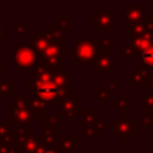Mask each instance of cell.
<instances>
[{"mask_svg":"<svg viewBox=\"0 0 153 153\" xmlns=\"http://www.w3.org/2000/svg\"><path fill=\"white\" fill-rule=\"evenodd\" d=\"M69 79V71H60L38 60L31 69V75L26 78L27 94L38 97L53 105L59 104L63 97L72 92Z\"/></svg>","mask_w":153,"mask_h":153,"instance_id":"1","label":"cell"},{"mask_svg":"<svg viewBox=\"0 0 153 153\" xmlns=\"http://www.w3.org/2000/svg\"><path fill=\"white\" fill-rule=\"evenodd\" d=\"M10 111L14 126L25 127L38 117L30 105V98L26 92L16 93L12 98H10Z\"/></svg>","mask_w":153,"mask_h":153,"instance_id":"2","label":"cell"},{"mask_svg":"<svg viewBox=\"0 0 153 153\" xmlns=\"http://www.w3.org/2000/svg\"><path fill=\"white\" fill-rule=\"evenodd\" d=\"M74 42L75 48L69 49V59L74 61L76 66L84 63H92L100 49L99 39L96 37H76Z\"/></svg>","mask_w":153,"mask_h":153,"instance_id":"3","label":"cell"},{"mask_svg":"<svg viewBox=\"0 0 153 153\" xmlns=\"http://www.w3.org/2000/svg\"><path fill=\"white\" fill-rule=\"evenodd\" d=\"M10 59L16 62V71L32 69L38 61L33 48L27 43H16V51L10 55Z\"/></svg>","mask_w":153,"mask_h":153,"instance_id":"4","label":"cell"},{"mask_svg":"<svg viewBox=\"0 0 153 153\" xmlns=\"http://www.w3.org/2000/svg\"><path fill=\"white\" fill-rule=\"evenodd\" d=\"M114 135L122 142L129 141L135 135L136 122L124 110H118V118L112 121Z\"/></svg>","mask_w":153,"mask_h":153,"instance_id":"5","label":"cell"},{"mask_svg":"<svg viewBox=\"0 0 153 153\" xmlns=\"http://www.w3.org/2000/svg\"><path fill=\"white\" fill-rule=\"evenodd\" d=\"M91 25L97 29L102 35H109L114 32V24L118 22V17L112 11H92Z\"/></svg>","mask_w":153,"mask_h":153,"instance_id":"6","label":"cell"},{"mask_svg":"<svg viewBox=\"0 0 153 153\" xmlns=\"http://www.w3.org/2000/svg\"><path fill=\"white\" fill-rule=\"evenodd\" d=\"M118 65H120V61L116 60L114 57V55H111L108 50L100 48L97 57L91 63V68L99 76H106L108 73L114 71V68Z\"/></svg>","mask_w":153,"mask_h":153,"instance_id":"7","label":"cell"},{"mask_svg":"<svg viewBox=\"0 0 153 153\" xmlns=\"http://www.w3.org/2000/svg\"><path fill=\"white\" fill-rule=\"evenodd\" d=\"M63 48H65V42L61 43H50V45L41 54L37 56L38 60L44 61L51 67L59 68L60 66L65 65V56H63Z\"/></svg>","mask_w":153,"mask_h":153,"instance_id":"8","label":"cell"},{"mask_svg":"<svg viewBox=\"0 0 153 153\" xmlns=\"http://www.w3.org/2000/svg\"><path fill=\"white\" fill-rule=\"evenodd\" d=\"M59 105V114L63 115L68 120H75L76 115H80L81 112V99L74 93L71 92L68 96L63 97Z\"/></svg>","mask_w":153,"mask_h":153,"instance_id":"9","label":"cell"},{"mask_svg":"<svg viewBox=\"0 0 153 153\" xmlns=\"http://www.w3.org/2000/svg\"><path fill=\"white\" fill-rule=\"evenodd\" d=\"M146 6L145 5H126L124 6V26L133 27L146 19Z\"/></svg>","mask_w":153,"mask_h":153,"instance_id":"10","label":"cell"},{"mask_svg":"<svg viewBox=\"0 0 153 153\" xmlns=\"http://www.w3.org/2000/svg\"><path fill=\"white\" fill-rule=\"evenodd\" d=\"M152 71L143 65H136L129 73V84L131 87H145L151 81Z\"/></svg>","mask_w":153,"mask_h":153,"instance_id":"11","label":"cell"},{"mask_svg":"<svg viewBox=\"0 0 153 153\" xmlns=\"http://www.w3.org/2000/svg\"><path fill=\"white\" fill-rule=\"evenodd\" d=\"M12 133H13V146L16 147L17 153H18L24 147L26 141L32 136V131L25 129V127L23 126H16Z\"/></svg>","mask_w":153,"mask_h":153,"instance_id":"12","label":"cell"},{"mask_svg":"<svg viewBox=\"0 0 153 153\" xmlns=\"http://www.w3.org/2000/svg\"><path fill=\"white\" fill-rule=\"evenodd\" d=\"M31 47L33 48L36 55H41L49 45H50V42L48 41V38L43 35V33H38V32H32L31 33Z\"/></svg>","mask_w":153,"mask_h":153,"instance_id":"13","label":"cell"},{"mask_svg":"<svg viewBox=\"0 0 153 153\" xmlns=\"http://www.w3.org/2000/svg\"><path fill=\"white\" fill-rule=\"evenodd\" d=\"M13 121L10 120H0V142L1 143H11L13 145V133H12V126Z\"/></svg>","mask_w":153,"mask_h":153,"instance_id":"14","label":"cell"},{"mask_svg":"<svg viewBox=\"0 0 153 153\" xmlns=\"http://www.w3.org/2000/svg\"><path fill=\"white\" fill-rule=\"evenodd\" d=\"M75 136H62L60 135L57 143H56V149L60 153H73L75 152Z\"/></svg>","mask_w":153,"mask_h":153,"instance_id":"15","label":"cell"},{"mask_svg":"<svg viewBox=\"0 0 153 153\" xmlns=\"http://www.w3.org/2000/svg\"><path fill=\"white\" fill-rule=\"evenodd\" d=\"M42 136L47 145L56 148V143L60 137L59 126H43V135Z\"/></svg>","mask_w":153,"mask_h":153,"instance_id":"16","label":"cell"},{"mask_svg":"<svg viewBox=\"0 0 153 153\" xmlns=\"http://www.w3.org/2000/svg\"><path fill=\"white\" fill-rule=\"evenodd\" d=\"M43 145H45L44 140H43V136H35L32 135L27 141L26 143L24 145V147L18 152V153H36Z\"/></svg>","mask_w":153,"mask_h":153,"instance_id":"17","label":"cell"},{"mask_svg":"<svg viewBox=\"0 0 153 153\" xmlns=\"http://www.w3.org/2000/svg\"><path fill=\"white\" fill-rule=\"evenodd\" d=\"M30 98V105L32 108V110L37 114V115H44L45 112H48V109H53L54 105L38 98V97H35V96H29Z\"/></svg>","mask_w":153,"mask_h":153,"instance_id":"18","label":"cell"},{"mask_svg":"<svg viewBox=\"0 0 153 153\" xmlns=\"http://www.w3.org/2000/svg\"><path fill=\"white\" fill-rule=\"evenodd\" d=\"M97 109H82L80 112V123L81 127L80 129H85V128H90L94 124L96 120V115H97Z\"/></svg>","mask_w":153,"mask_h":153,"instance_id":"19","label":"cell"},{"mask_svg":"<svg viewBox=\"0 0 153 153\" xmlns=\"http://www.w3.org/2000/svg\"><path fill=\"white\" fill-rule=\"evenodd\" d=\"M16 81H7L5 76H0V98H12L16 94Z\"/></svg>","mask_w":153,"mask_h":153,"instance_id":"20","label":"cell"},{"mask_svg":"<svg viewBox=\"0 0 153 153\" xmlns=\"http://www.w3.org/2000/svg\"><path fill=\"white\" fill-rule=\"evenodd\" d=\"M42 33L48 38V41L50 43H61V42H65V33L60 32L54 26H51V27L44 26L43 30H42Z\"/></svg>","mask_w":153,"mask_h":153,"instance_id":"21","label":"cell"},{"mask_svg":"<svg viewBox=\"0 0 153 153\" xmlns=\"http://www.w3.org/2000/svg\"><path fill=\"white\" fill-rule=\"evenodd\" d=\"M112 108L116 110H129L130 109V99L126 96L124 92H120L117 96L112 98Z\"/></svg>","mask_w":153,"mask_h":153,"instance_id":"22","label":"cell"},{"mask_svg":"<svg viewBox=\"0 0 153 153\" xmlns=\"http://www.w3.org/2000/svg\"><path fill=\"white\" fill-rule=\"evenodd\" d=\"M118 54L123 55V57H124L127 61H134V60L136 59V55H137V54H136L135 49L133 48L129 37L124 38V47L118 50Z\"/></svg>","mask_w":153,"mask_h":153,"instance_id":"23","label":"cell"},{"mask_svg":"<svg viewBox=\"0 0 153 153\" xmlns=\"http://www.w3.org/2000/svg\"><path fill=\"white\" fill-rule=\"evenodd\" d=\"M129 39H130V43H131L133 48L135 49L136 54H139V55H141L145 50H147L153 44L151 41H148L146 38H130L129 37Z\"/></svg>","mask_w":153,"mask_h":153,"instance_id":"24","label":"cell"},{"mask_svg":"<svg viewBox=\"0 0 153 153\" xmlns=\"http://www.w3.org/2000/svg\"><path fill=\"white\" fill-rule=\"evenodd\" d=\"M69 23H71V17L69 16H60L57 18V20H55L53 23V26L56 30H59L60 32L66 33V32H71Z\"/></svg>","mask_w":153,"mask_h":153,"instance_id":"25","label":"cell"},{"mask_svg":"<svg viewBox=\"0 0 153 153\" xmlns=\"http://www.w3.org/2000/svg\"><path fill=\"white\" fill-rule=\"evenodd\" d=\"M153 128V110H146V114L140 117V129L149 131Z\"/></svg>","mask_w":153,"mask_h":153,"instance_id":"26","label":"cell"},{"mask_svg":"<svg viewBox=\"0 0 153 153\" xmlns=\"http://www.w3.org/2000/svg\"><path fill=\"white\" fill-rule=\"evenodd\" d=\"M147 32H148V29L146 26V23L142 22V23L130 27V36L129 37L130 38H145Z\"/></svg>","mask_w":153,"mask_h":153,"instance_id":"27","label":"cell"},{"mask_svg":"<svg viewBox=\"0 0 153 153\" xmlns=\"http://www.w3.org/2000/svg\"><path fill=\"white\" fill-rule=\"evenodd\" d=\"M114 93L109 90V87H97V103L98 104H106L110 98H114Z\"/></svg>","mask_w":153,"mask_h":153,"instance_id":"28","label":"cell"},{"mask_svg":"<svg viewBox=\"0 0 153 153\" xmlns=\"http://www.w3.org/2000/svg\"><path fill=\"white\" fill-rule=\"evenodd\" d=\"M140 108L145 110H153V92L140 93Z\"/></svg>","mask_w":153,"mask_h":153,"instance_id":"29","label":"cell"},{"mask_svg":"<svg viewBox=\"0 0 153 153\" xmlns=\"http://www.w3.org/2000/svg\"><path fill=\"white\" fill-rule=\"evenodd\" d=\"M26 26H27V23L26 22H17L14 24V26H12L10 29V31L12 33H14V36L17 38H25L26 37Z\"/></svg>","mask_w":153,"mask_h":153,"instance_id":"30","label":"cell"},{"mask_svg":"<svg viewBox=\"0 0 153 153\" xmlns=\"http://www.w3.org/2000/svg\"><path fill=\"white\" fill-rule=\"evenodd\" d=\"M140 56H141V62H142L141 65L152 69L153 68V44L147 50H145Z\"/></svg>","mask_w":153,"mask_h":153,"instance_id":"31","label":"cell"},{"mask_svg":"<svg viewBox=\"0 0 153 153\" xmlns=\"http://www.w3.org/2000/svg\"><path fill=\"white\" fill-rule=\"evenodd\" d=\"M108 128H109V121L108 120H97L94 122V130H96L98 137L102 136L104 134V131L108 130Z\"/></svg>","mask_w":153,"mask_h":153,"instance_id":"32","label":"cell"},{"mask_svg":"<svg viewBox=\"0 0 153 153\" xmlns=\"http://www.w3.org/2000/svg\"><path fill=\"white\" fill-rule=\"evenodd\" d=\"M60 118L55 114H48L45 112L43 115V126H59Z\"/></svg>","mask_w":153,"mask_h":153,"instance_id":"33","label":"cell"},{"mask_svg":"<svg viewBox=\"0 0 153 153\" xmlns=\"http://www.w3.org/2000/svg\"><path fill=\"white\" fill-rule=\"evenodd\" d=\"M99 39V45L102 49H105V50H110L114 48V42L112 39L109 37V35H103L102 38H98Z\"/></svg>","mask_w":153,"mask_h":153,"instance_id":"34","label":"cell"},{"mask_svg":"<svg viewBox=\"0 0 153 153\" xmlns=\"http://www.w3.org/2000/svg\"><path fill=\"white\" fill-rule=\"evenodd\" d=\"M36 153H60L55 147H51V146H49V145H43Z\"/></svg>","mask_w":153,"mask_h":153,"instance_id":"35","label":"cell"},{"mask_svg":"<svg viewBox=\"0 0 153 153\" xmlns=\"http://www.w3.org/2000/svg\"><path fill=\"white\" fill-rule=\"evenodd\" d=\"M108 87L114 94H118L120 93V82L118 81H109Z\"/></svg>","mask_w":153,"mask_h":153,"instance_id":"36","label":"cell"},{"mask_svg":"<svg viewBox=\"0 0 153 153\" xmlns=\"http://www.w3.org/2000/svg\"><path fill=\"white\" fill-rule=\"evenodd\" d=\"M5 43V23L0 20V44Z\"/></svg>","mask_w":153,"mask_h":153,"instance_id":"37","label":"cell"},{"mask_svg":"<svg viewBox=\"0 0 153 153\" xmlns=\"http://www.w3.org/2000/svg\"><path fill=\"white\" fill-rule=\"evenodd\" d=\"M6 66V62H5V60H2V59H0V72H4L5 71V67Z\"/></svg>","mask_w":153,"mask_h":153,"instance_id":"38","label":"cell"},{"mask_svg":"<svg viewBox=\"0 0 153 153\" xmlns=\"http://www.w3.org/2000/svg\"><path fill=\"white\" fill-rule=\"evenodd\" d=\"M151 85H152V92H153V74H152V76H151Z\"/></svg>","mask_w":153,"mask_h":153,"instance_id":"39","label":"cell"},{"mask_svg":"<svg viewBox=\"0 0 153 153\" xmlns=\"http://www.w3.org/2000/svg\"><path fill=\"white\" fill-rule=\"evenodd\" d=\"M151 10H152V13H151V17H152V20H153V6L151 7Z\"/></svg>","mask_w":153,"mask_h":153,"instance_id":"40","label":"cell"},{"mask_svg":"<svg viewBox=\"0 0 153 153\" xmlns=\"http://www.w3.org/2000/svg\"><path fill=\"white\" fill-rule=\"evenodd\" d=\"M82 153H102V152H82Z\"/></svg>","mask_w":153,"mask_h":153,"instance_id":"41","label":"cell"},{"mask_svg":"<svg viewBox=\"0 0 153 153\" xmlns=\"http://www.w3.org/2000/svg\"><path fill=\"white\" fill-rule=\"evenodd\" d=\"M127 153H129V152H127ZM130 153H135V152H130Z\"/></svg>","mask_w":153,"mask_h":153,"instance_id":"42","label":"cell"},{"mask_svg":"<svg viewBox=\"0 0 153 153\" xmlns=\"http://www.w3.org/2000/svg\"><path fill=\"white\" fill-rule=\"evenodd\" d=\"M151 71H152V74H153V68H152V69H151Z\"/></svg>","mask_w":153,"mask_h":153,"instance_id":"43","label":"cell"},{"mask_svg":"<svg viewBox=\"0 0 153 153\" xmlns=\"http://www.w3.org/2000/svg\"><path fill=\"white\" fill-rule=\"evenodd\" d=\"M149 153H153V149H152V151H151V152H149Z\"/></svg>","mask_w":153,"mask_h":153,"instance_id":"44","label":"cell"}]
</instances>
